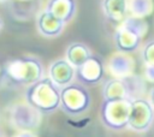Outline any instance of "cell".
<instances>
[{"label":"cell","instance_id":"8","mask_svg":"<svg viewBox=\"0 0 154 137\" xmlns=\"http://www.w3.org/2000/svg\"><path fill=\"white\" fill-rule=\"evenodd\" d=\"M105 73L103 61L96 55H90L79 67L76 68V77L82 84H97Z\"/></svg>","mask_w":154,"mask_h":137},{"label":"cell","instance_id":"5","mask_svg":"<svg viewBox=\"0 0 154 137\" xmlns=\"http://www.w3.org/2000/svg\"><path fill=\"white\" fill-rule=\"evenodd\" d=\"M132 100H105L101 106V120L112 130H122L128 126V115Z\"/></svg>","mask_w":154,"mask_h":137},{"label":"cell","instance_id":"19","mask_svg":"<svg viewBox=\"0 0 154 137\" xmlns=\"http://www.w3.org/2000/svg\"><path fill=\"white\" fill-rule=\"evenodd\" d=\"M150 103H152V106H154V88L150 91Z\"/></svg>","mask_w":154,"mask_h":137},{"label":"cell","instance_id":"21","mask_svg":"<svg viewBox=\"0 0 154 137\" xmlns=\"http://www.w3.org/2000/svg\"><path fill=\"white\" fill-rule=\"evenodd\" d=\"M1 1H6V0H0V2H1Z\"/></svg>","mask_w":154,"mask_h":137},{"label":"cell","instance_id":"6","mask_svg":"<svg viewBox=\"0 0 154 137\" xmlns=\"http://www.w3.org/2000/svg\"><path fill=\"white\" fill-rule=\"evenodd\" d=\"M142 85L141 79L135 76H128L124 78H113L106 82L103 87L105 100H134L136 93Z\"/></svg>","mask_w":154,"mask_h":137},{"label":"cell","instance_id":"11","mask_svg":"<svg viewBox=\"0 0 154 137\" xmlns=\"http://www.w3.org/2000/svg\"><path fill=\"white\" fill-rule=\"evenodd\" d=\"M76 1L75 0H48L46 10L61 19L64 23L70 22L76 14Z\"/></svg>","mask_w":154,"mask_h":137},{"label":"cell","instance_id":"13","mask_svg":"<svg viewBox=\"0 0 154 137\" xmlns=\"http://www.w3.org/2000/svg\"><path fill=\"white\" fill-rule=\"evenodd\" d=\"M102 11L109 20L120 23L126 18L128 0H103Z\"/></svg>","mask_w":154,"mask_h":137},{"label":"cell","instance_id":"10","mask_svg":"<svg viewBox=\"0 0 154 137\" xmlns=\"http://www.w3.org/2000/svg\"><path fill=\"white\" fill-rule=\"evenodd\" d=\"M65 23L48 12L47 10L42 11L37 18V29L41 32V35L46 37H57L59 36L64 30Z\"/></svg>","mask_w":154,"mask_h":137},{"label":"cell","instance_id":"15","mask_svg":"<svg viewBox=\"0 0 154 137\" xmlns=\"http://www.w3.org/2000/svg\"><path fill=\"white\" fill-rule=\"evenodd\" d=\"M128 11L132 13V17L144 18L153 11L152 0H130L128 1Z\"/></svg>","mask_w":154,"mask_h":137},{"label":"cell","instance_id":"2","mask_svg":"<svg viewBox=\"0 0 154 137\" xmlns=\"http://www.w3.org/2000/svg\"><path fill=\"white\" fill-rule=\"evenodd\" d=\"M6 78L14 84H32L43 77L42 62L34 56H22L5 62Z\"/></svg>","mask_w":154,"mask_h":137},{"label":"cell","instance_id":"12","mask_svg":"<svg viewBox=\"0 0 154 137\" xmlns=\"http://www.w3.org/2000/svg\"><path fill=\"white\" fill-rule=\"evenodd\" d=\"M109 71L116 78H124L131 76L134 72V60L126 54L122 53L114 55L109 60Z\"/></svg>","mask_w":154,"mask_h":137},{"label":"cell","instance_id":"18","mask_svg":"<svg viewBox=\"0 0 154 137\" xmlns=\"http://www.w3.org/2000/svg\"><path fill=\"white\" fill-rule=\"evenodd\" d=\"M16 137H35V136L32 133H30V132H22L19 135H17Z\"/></svg>","mask_w":154,"mask_h":137},{"label":"cell","instance_id":"20","mask_svg":"<svg viewBox=\"0 0 154 137\" xmlns=\"http://www.w3.org/2000/svg\"><path fill=\"white\" fill-rule=\"evenodd\" d=\"M1 26H2V20H1V18H0V29H1Z\"/></svg>","mask_w":154,"mask_h":137},{"label":"cell","instance_id":"14","mask_svg":"<svg viewBox=\"0 0 154 137\" xmlns=\"http://www.w3.org/2000/svg\"><path fill=\"white\" fill-rule=\"evenodd\" d=\"M90 55H91V52L88 48V46L81 42L71 43L66 49V60L75 68L79 67Z\"/></svg>","mask_w":154,"mask_h":137},{"label":"cell","instance_id":"4","mask_svg":"<svg viewBox=\"0 0 154 137\" xmlns=\"http://www.w3.org/2000/svg\"><path fill=\"white\" fill-rule=\"evenodd\" d=\"M91 99L85 87L81 84H67L60 90V107L70 115L84 113L90 106Z\"/></svg>","mask_w":154,"mask_h":137},{"label":"cell","instance_id":"7","mask_svg":"<svg viewBox=\"0 0 154 137\" xmlns=\"http://www.w3.org/2000/svg\"><path fill=\"white\" fill-rule=\"evenodd\" d=\"M154 120V111L152 103L144 99H134L130 105L128 115V126L134 131L143 132L149 129Z\"/></svg>","mask_w":154,"mask_h":137},{"label":"cell","instance_id":"3","mask_svg":"<svg viewBox=\"0 0 154 137\" xmlns=\"http://www.w3.org/2000/svg\"><path fill=\"white\" fill-rule=\"evenodd\" d=\"M147 31V23L142 18L129 17L120 22L114 35V42L119 52L132 53L137 50Z\"/></svg>","mask_w":154,"mask_h":137},{"label":"cell","instance_id":"1","mask_svg":"<svg viewBox=\"0 0 154 137\" xmlns=\"http://www.w3.org/2000/svg\"><path fill=\"white\" fill-rule=\"evenodd\" d=\"M25 99L34 109L51 113L60 106V89L49 77H42L28 87Z\"/></svg>","mask_w":154,"mask_h":137},{"label":"cell","instance_id":"9","mask_svg":"<svg viewBox=\"0 0 154 137\" xmlns=\"http://www.w3.org/2000/svg\"><path fill=\"white\" fill-rule=\"evenodd\" d=\"M75 76H76V68L66 59L55 60L49 66V78L58 87L63 88L72 83Z\"/></svg>","mask_w":154,"mask_h":137},{"label":"cell","instance_id":"17","mask_svg":"<svg viewBox=\"0 0 154 137\" xmlns=\"http://www.w3.org/2000/svg\"><path fill=\"white\" fill-rule=\"evenodd\" d=\"M5 62L6 61H4L2 59H0V88L7 81V78H6V71H5Z\"/></svg>","mask_w":154,"mask_h":137},{"label":"cell","instance_id":"16","mask_svg":"<svg viewBox=\"0 0 154 137\" xmlns=\"http://www.w3.org/2000/svg\"><path fill=\"white\" fill-rule=\"evenodd\" d=\"M142 58L147 66L154 67V40L144 46L142 50Z\"/></svg>","mask_w":154,"mask_h":137}]
</instances>
